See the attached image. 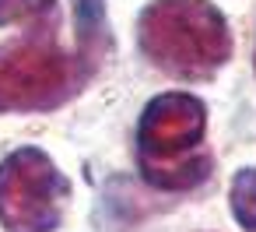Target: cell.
<instances>
[{
  "instance_id": "277c9868",
  "label": "cell",
  "mask_w": 256,
  "mask_h": 232,
  "mask_svg": "<svg viewBox=\"0 0 256 232\" xmlns=\"http://www.w3.org/2000/svg\"><path fill=\"white\" fill-rule=\"evenodd\" d=\"M67 200V179L39 148H18L0 162V225L8 232H53Z\"/></svg>"
},
{
  "instance_id": "6da1fadb",
  "label": "cell",
  "mask_w": 256,
  "mask_h": 232,
  "mask_svg": "<svg viewBox=\"0 0 256 232\" xmlns=\"http://www.w3.org/2000/svg\"><path fill=\"white\" fill-rule=\"evenodd\" d=\"M137 46L176 81H210L232 57V32L210 0H151L137 18Z\"/></svg>"
},
{
  "instance_id": "3957f363",
  "label": "cell",
  "mask_w": 256,
  "mask_h": 232,
  "mask_svg": "<svg viewBox=\"0 0 256 232\" xmlns=\"http://www.w3.org/2000/svg\"><path fill=\"white\" fill-rule=\"evenodd\" d=\"M92 74L84 57H67L46 36L0 46V113H46L74 99Z\"/></svg>"
},
{
  "instance_id": "52a82bcc",
  "label": "cell",
  "mask_w": 256,
  "mask_h": 232,
  "mask_svg": "<svg viewBox=\"0 0 256 232\" xmlns=\"http://www.w3.org/2000/svg\"><path fill=\"white\" fill-rule=\"evenodd\" d=\"M56 0H0V29L4 25H22V22H39L53 15Z\"/></svg>"
},
{
  "instance_id": "8992f818",
  "label": "cell",
  "mask_w": 256,
  "mask_h": 232,
  "mask_svg": "<svg viewBox=\"0 0 256 232\" xmlns=\"http://www.w3.org/2000/svg\"><path fill=\"white\" fill-rule=\"evenodd\" d=\"M232 214L246 232H256V169H238L232 179Z\"/></svg>"
},
{
  "instance_id": "5b68a950",
  "label": "cell",
  "mask_w": 256,
  "mask_h": 232,
  "mask_svg": "<svg viewBox=\"0 0 256 232\" xmlns=\"http://www.w3.org/2000/svg\"><path fill=\"white\" fill-rule=\"evenodd\" d=\"M74 29H78V57L92 67L109 46L106 36V0H74Z\"/></svg>"
},
{
  "instance_id": "7a4b0ae2",
  "label": "cell",
  "mask_w": 256,
  "mask_h": 232,
  "mask_svg": "<svg viewBox=\"0 0 256 232\" xmlns=\"http://www.w3.org/2000/svg\"><path fill=\"white\" fill-rule=\"evenodd\" d=\"M207 106L190 92L154 95L137 123V165L158 190H190L207 179Z\"/></svg>"
}]
</instances>
